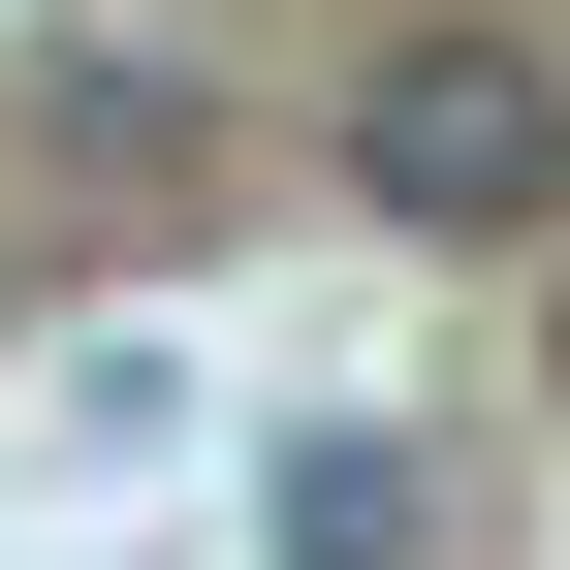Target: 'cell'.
I'll return each instance as SVG.
<instances>
[{"label": "cell", "instance_id": "6da1fadb", "mask_svg": "<svg viewBox=\"0 0 570 570\" xmlns=\"http://www.w3.org/2000/svg\"><path fill=\"white\" fill-rule=\"evenodd\" d=\"M348 190L444 223V254L570 223V63H539V32H381V63H348Z\"/></svg>", "mask_w": 570, "mask_h": 570}, {"label": "cell", "instance_id": "7a4b0ae2", "mask_svg": "<svg viewBox=\"0 0 570 570\" xmlns=\"http://www.w3.org/2000/svg\"><path fill=\"white\" fill-rule=\"evenodd\" d=\"M254 539H285V570H412V444H381V412H317V444L254 475Z\"/></svg>", "mask_w": 570, "mask_h": 570}]
</instances>
